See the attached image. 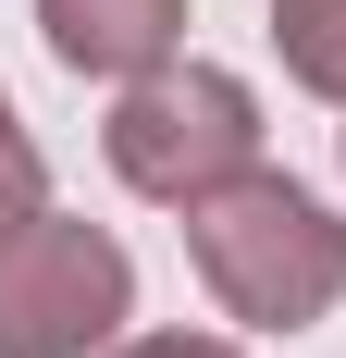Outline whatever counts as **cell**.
<instances>
[{
    "label": "cell",
    "instance_id": "obj_1",
    "mask_svg": "<svg viewBox=\"0 0 346 358\" xmlns=\"http://www.w3.org/2000/svg\"><path fill=\"white\" fill-rule=\"evenodd\" d=\"M198 272L235 296L247 322H310L321 296L346 285V235L297 198V185H235V198H198Z\"/></svg>",
    "mask_w": 346,
    "mask_h": 358
},
{
    "label": "cell",
    "instance_id": "obj_2",
    "mask_svg": "<svg viewBox=\"0 0 346 358\" xmlns=\"http://www.w3.org/2000/svg\"><path fill=\"white\" fill-rule=\"evenodd\" d=\"M111 322H124V248L25 210V235L0 248V358H87Z\"/></svg>",
    "mask_w": 346,
    "mask_h": 358
},
{
    "label": "cell",
    "instance_id": "obj_3",
    "mask_svg": "<svg viewBox=\"0 0 346 358\" xmlns=\"http://www.w3.org/2000/svg\"><path fill=\"white\" fill-rule=\"evenodd\" d=\"M260 124H247V87L235 74H148L137 99L111 111V161L148 185V198H198L210 173H235Z\"/></svg>",
    "mask_w": 346,
    "mask_h": 358
},
{
    "label": "cell",
    "instance_id": "obj_4",
    "mask_svg": "<svg viewBox=\"0 0 346 358\" xmlns=\"http://www.w3.org/2000/svg\"><path fill=\"white\" fill-rule=\"evenodd\" d=\"M173 25H186V0H50V50L74 74H137Z\"/></svg>",
    "mask_w": 346,
    "mask_h": 358
},
{
    "label": "cell",
    "instance_id": "obj_5",
    "mask_svg": "<svg viewBox=\"0 0 346 358\" xmlns=\"http://www.w3.org/2000/svg\"><path fill=\"white\" fill-rule=\"evenodd\" d=\"M284 62L310 74V87H346V0H284Z\"/></svg>",
    "mask_w": 346,
    "mask_h": 358
},
{
    "label": "cell",
    "instance_id": "obj_6",
    "mask_svg": "<svg viewBox=\"0 0 346 358\" xmlns=\"http://www.w3.org/2000/svg\"><path fill=\"white\" fill-rule=\"evenodd\" d=\"M137 358H223V346H186V334H161V346H137Z\"/></svg>",
    "mask_w": 346,
    "mask_h": 358
}]
</instances>
